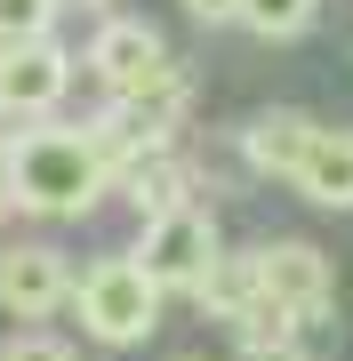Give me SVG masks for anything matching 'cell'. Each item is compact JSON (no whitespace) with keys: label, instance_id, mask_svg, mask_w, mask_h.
Wrapping results in <instances>:
<instances>
[{"label":"cell","instance_id":"obj_6","mask_svg":"<svg viewBox=\"0 0 353 361\" xmlns=\"http://www.w3.org/2000/svg\"><path fill=\"white\" fill-rule=\"evenodd\" d=\"M314 137H321V121H305L297 104H265V113L241 129V169H249V177H289V185H297Z\"/></svg>","mask_w":353,"mask_h":361},{"label":"cell","instance_id":"obj_9","mask_svg":"<svg viewBox=\"0 0 353 361\" xmlns=\"http://www.w3.org/2000/svg\"><path fill=\"white\" fill-rule=\"evenodd\" d=\"M297 193L314 201V209H353V129H321L314 137V153H305L297 169Z\"/></svg>","mask_w":353,"mask_h":361},{"label":"cell","instance_id":"obj_10","mask_svg":"<svg viewBox=\"0 0 353 361\" xmlns=\"http://www.w3.org/2000/svg\"><path fill=\"white\" fill-rule=\"evenodd\" d=\"M193 297L217 313V322H241V313L265 297V257H257V249H241V257H217V265H209V281H201Z\"/></svg>","mask_w":353,"mask_h":361},{"label":"cell","instance_id":"obj_11","mask_svg":"<svg viewBox=\"0 0 353 361\" xmlns=\"http://www.w3.org/2000/svg\"><path fill=\"white\" fill-rule=\"evenodd\" d=\"M314 8L321 0H241V25L257 40H297V32H314Z\"/></svg>","mask_w":353,"mask_h":361},{"label":"cell","instance_id":"obj_5","mask_svg":"<svg viewBox=\"0 0 353 361\" xmlns=\"http://www.w3.org/2000/svg\"><path fill=\"white\" fill-rule=\"evenodd\" d=\"M73 281H80V273L56 257L49 241L0 249V313H16V322H49L56 305H73Z\"/></svg>","mask_w":353,"mask_h":361},{"label":"cell","instance_id":"obj_8","mask_svg":"<svg viewBox=\"0 0 353 361\" xmlns=\"http://www.w3.org/2000/svg\"><path fill=\"white\" fill-rule=\"evenodd\" d=\"M257 257H265V297H281L289 313L329 305V257L314 241H265Z\"/></svg>","mask_w":353,"mask_h":361},{"label":"cell","instance_id":"obj_1","mask_svg":"<svg viewBox=\"0 0 353 361\" xmlns=\"http://www.w3.org/2000/svg\"><path fill=\"white\" fill-rule=\"evenodd\" d=\"M113 185V161L97 129H56V121H25L8 137V193L32 217H89L97 193Z\"/></svg>","mask_w":353,"mask_h":361},{"label":"cell","instance_id":"obj_13","mask_svg":"<svg viewBox=\"0 0 353 361\" xmlns=\"http://www.w3.org/2000/svg\"><path fill=\"white\" fill-rule=\"evenodd\" d=\"M0 361H73V353L56 345V337H8V345H0Z\"/></svg>","mask_w":353,"mask_h":361},{"label":"cell","instance_id":"obj_16","mask_svg":"<svg viewBox=\"0 0 353 361\" xmlns=\"http://www.w3.org/2000/svg\"><path fill=\"white\" fill-rule=\"evenodd\" d=\"M161 361H201V353H161Z\"/></svg>","mask_w":353,"mask_h":361},{"label":"cell","instance_id":"obj_12","mask_svg":"<svg viewBox=\"0 0 353 361\" xmlns=\"http://www.w3.org/2000/svg\"><path fill=\"white\" fill-rule=\"evenodd\" d=\"M56 25V0H0V49L8 40H40Z\"/></svg>","mask_w":353,"mask_h":361},{"label":"cell","instance_id":"obj_3","mask_svg":"<svg viewBox=\"0 0 353 361\" xmlns=\"http://www.w3.org/2000/svg\"><path fill=\"white\" fill-rule=\"evenodd\" d=\"M217 257H225V249H217V225L201 217L193 201L153 209V217H144V233H137V265L153 273L161 289H201Z\"/></svg>","mask_w":353,"mask_h":361},{"label":"cell","instance_id":"obj_7","mask_svg":"<svg viewBox=\"0 0 353 361\" xmlns=\"http://www.w3.org/2000/svg\"><path fill=\"white\" fill-rule=\"evenodd\" d=\"M161 65H169V49H161V32L153 25H137V16H105L89 40V73L105 80V89H137V80H153Z\"/></svg>","mask_w":353,"mask_h":361},{"label":"cell","instance_id":"obj_14","mask_svg":"<svg viewBox=\"0 0 353 361\" xmlns=\"http://www.w3.org/2000/svg\"><path fill=\"white\" fill-rule=\"evenodd\" d=\"M185 16H201V25H241V0H185Z\"/></svg>","mask_w":353,"mask_h":361},{"label":"cell","instance_id":"obj_15","mask_svg":"<svg viewBox=\"0 0 353 361\" xmlns=\"http://www.w3.org/2000/svg\"><path fill=\"white\" fill-rule=\"evenodd\" d=\"M16 209V193H8V145H0V217Z\"/></svg>","mask_w":353,"mask_h":361},{"label":"cell","instance_id":"obj_4","mask_svg":"<svg viewBox=\"0 0 353 361\" xmlns=\"http://www.w3.org/2000/svg\"><path fill=\"white\" fill-rule=\"evenodd\" d=\"M73 89V56L56 49L49 32L40 40H8L0 49V121L8 129H25V121H49L56 104Z\"/></svg>","mask_w":353,"mask_h":361},{"label":"cell","instance_id":"obj_2","mask_svg":"<svg viewBox=\"0 0 353 361\" xmlns=\"http://www.w3.org/2000/svg\"><path fill=\"white\" fill-rule=\"evenodd\" d=\"M161 289L153 273L137 265V249L129 257H97V265H80V281H73V313H80V329L97 337V345H144L161 322Z\"/></svg>","mask_w":353,"mask_h":361}]
</instances>
